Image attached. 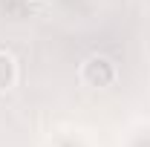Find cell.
<instances>
[{
  "label": "cell",
  "mask_w": 150,
  "mask_h": 147,
  "mask_svg": "<svg viewBox=\"0 0 150 147\" xmlns=\"http://www.w3.org/2000/svg\"><path fill=\"white\" fill-rule=\"evenodd\" d=\"M81 75H84V81H87L90 87H107V84H112V78H115V69H112V64L107 58L93 55L84 64Z\"/></svg>",
  "instance_id": "cell-1"
},
{
  "label": "cell",
  "mask_w": 150,
  "mask_h": 147,
  "mask_svg": "<svg viewBox=\"0 0 150 147\" xmlns=\"http://www.w3.org/2000/svg\"><path fill=\"white\" fill-rule=\"evenodd\" d=\"M12 84H15V61L6 52H0V92L9 90Z\"/></svg>",
  "instance_id": "cell-2"
}]
</instances>
